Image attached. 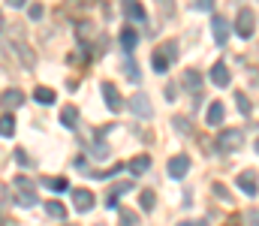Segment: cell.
I'll return each instance as SVG.
<instances>
[{"mask_svg":"<svg viewBox=\"0 0 259 226\" xmlns=\"http://www.w3.org/2000/svg\"><path fill=\"white\" fill-rule=\"evenodd\" d=\"M127 169L133 172V175H145L148 169H151V157L148 154H139V157H133L127 163Z\"/></svg>","mask_w":259,"mask_h":226,"instance_id":"30bf717a","label":"cell"},{"mask_svg":"<svg viewBox=\"0 0 259 226\" xmlns=\"http://www.w3.org/2000/svg\"><path fill=\"white\" fill-rule=\"evenodd\" d=\"M103 97H106V106H109L112 112H121V109H124L121 94H118V87H115L112 81H103Z\"/></svg>","mask_w":259,"mask_h":226,"instance_id":"8992f818","label":"cell"},{"mask_svg":"<svg viewBox=\"0 0 259 226\" xmlns=\"http://www.w3.org/2000/svg\"><path fill=\"white\" fill-rule=\"evenodd\" d=\"M160 55H163L166 61H175V58H178V46H175V42H163V46H160Z\"/></svg>","mask_w":259,"mask_h":226,"instance_id":"7402d4cb","label":"cell"},{"mask_svg":"<svg viewBox=\"0 0 259 226\" xmlns=\"http://www.w3.org/2000/svg\"><path fill=\"white\" fill-rule=\"evenodd\" d=\"M124 12H127L133 21H142V18H145V9H142L139 3H127V6H124Z\"/></svg>","mask_w":259,"mask_h":226,"instance_id":"44dd1931","label":"cell"},{"mask_svg":"<svg viewBox=\"0 0 259 226\" xmlns=\"http://www.w3.org/2000/svg\"><path fill=\"white\" fill-rule=\"evenodd\" d=\"M15 205L30 208V205H36V196H33V193H18V196H15Z\"/></svg>","mask_w":259,"mask_h":226,"instance_id":"603a6c76","label":"cell"},{"mask_svg":"<svg viewBox=\"0 0 259 226\" xmlns=\"http://www.w3.org/2000/svg\"><path fill=\"white\" fill-rule=\"evenodd\" d=\"M30 18H33V21H39V18H42V6H39V3H33V6H30Z\"/></svg>","mask_w":259,"mask_h":226,"instance_id":"1f68e13d","label":"cell"},{"mask_svg":"<svg viewBox=\"0 0 259 226\" xmlns=\"http://www.w3.org/2000/svg\"><path fill=\"white\" fill-rule=\"evenodd\" d=\"M172 124H175V130H178V133H184V136L190 133V121H187V118H175Z\"/></svg>","mask_w":259,"mask_h":226,"instance_id":"83f0119b","label":"cell"},{"mask_svg":"<svg viewBox=\"0 0 259 226\" xmlns=\"http://www.w3.org/2000/svg\"><path fill=\"white\" fill-rule=\"evenodd\" d=\"M223 226H241V217H238V214H232V217H229Z\"/></svg>","mask_w":259,"mask_h":226,"instance_id":"836d02e7","label":"cell"},{"mask_svg":"<svg viewBox=\"0 0 259 226\" xmlns=\"http://www.w3.org/2000/svg\"><path fill=\"white\" fill-rule=\"evenodd\" d=\"M121 226H136V214L124 208V211H121Z\"/></svg>","mask_w":259,"mask_h":226,"instance_id":"f1b7e54d","label":"cell"},{"mask_svg":"<svg viewBox=\"0 0 259 226\" xmlns=\"http://www.w3.org/2000/svg\"><path fill=\"white\" fill-rule=\"evenodd\" d=\"M235 184H238V190H241L244 196H256V190H259L256 169H244V172H238V178H235Z\"/></svg>","mask_w":259,"mask_h":226,"instance_id":"3957f363","label":"cell"},{"mask_svg":"<svg viewBox=\"0 0 259 226\" xmlns=\"http://www.w3.org/2000/svg\"><path fill=\"white\" fill-rule=\"evenodd\" d=\"M235 103H238V112H241V115H250V112H253V106H250V100L244 97V91L235 94Z\"/></svg>","mask_w":259,"mask_h":226,"instance_id":"ffe728a7","label":"cell"},{"mask_svg":"<svg viewBox=\"0 0 259 226\" xmlns=\"http://www.w3.org/2000/svg\"><path fill=\"white\" fill-rule=\"evenodd\" d=\"M33 100H36V103H42V106H49V103H55L58 97H55V91H52V87H46V84H39V87L33 91Z\"/></svg>","mask_w":259,"mask_h":226,"instance_id":"e0dca14e","label":"cell"},{"mask_svg":"<svg viewBox=\"0 0 259 226\" xmlns=\"http://www.w3.org/2000/svg\"><path fill=\"white\" fill-rule=\"evenodd\" d=\"M12 133H15V121H12V115H3V118H0V136L9 139Z\"/></svg>","mask_w":259,"mask_h":226,"instance_id":"ac0fdd59","label":"cell"},{"mask_svg":"<svg viewBox=\"0 0 259 226\" xmlns=\"http://www.w3.org/2000/svg\"><path fill=\"white\" fill-rule=\"evenodd\" d=\"M151 64H154V70H157V73H166V70H169V61H166V58H163L160 52H157V55L151 58Z\"/></svg>","mask_w":259,"mask_h":226,"instance_id":"cb8c5ba5","label":"cell"},{"mask_svg":"<svg viewBox=\"0 0 259 226\" xmlns=\"http://www.w3.org/2000/svg\"><path fill=\"white\" fill-rule=\"evenodd\" d=\"M136 42H139V33H136L133 27H124V30H121V46H124V52H127V55H133Z\"/></svg>","mask_w":259,"mask_h":226,"instance_id":"9a60e30c","label":"cell"},{"mask_svg":"<svg viewBox=\"0 0 259 226\" xmlns=\"http://www.w3.org/2000/svg\"><path fill=\"white\" fill-rule=\"evenodd\" d=\"M64 226H75V223H64Z\"/></svg>","mask_w":259,"mask_h":226,"instance_id":"74e56055","label":"cell"},{"mask_svg":"<svg viewBox=\"0 0 259 226\" xmlns=\"http://www.w3.org/2000/svg\"><path fill=\"white\" fill-rule=\"evenodd\" d=\"M256 151H259V139H256Z\"/></svg>","mask_w":259,"mask_h":226,"instance_id":"8d00e7d4","label":"cell"},{"mask_svg":"<svg viewBox=\"0 0 259 226\" xmlns=\"http://www.w3.org/2000/svg\"><path fill=\"white\" fill-rule=\"evenodd\" d=\"M0 30H3V12H0Z\"/></svg>","mask_w":259,"mask_h":226,"instance_id":"d590c367","label":"cell"},{"mask_svg":"<svg viewBox=\"0 0 259 226\" xmlns=\"http://www.w3.org/2000/svg\"><path fill=\"white\" fill-rule=\"evenodd\" d=\"M166 172H169V178L181 181V178L190 172V157H187V154H175V157L166 163Z\"/></svg>","mask_w":259,"mask_h":226,"instance_id":"277c9868","label":"cell"},{"mask_svg":"<svg viewBox=\"0 0 259 226\" xmlns=\"http://www.w3.org/2000/svg\"><path fill=\"white\" fill-rule=\"evenodd\" d=\"M42 184H49V187H55V190H66V181H64V178H55V181H52V178H46Z\"/></svg>","mask_w":259,"mask_h":226,"instance_id":"4dcf8cb0","label":"cell"},{"mask_svg":"<svg viewBox=\"0 0 259 226\" xmlns=\"http://www.w3.org/2000/svg\"><path fill=\"white\" fill-rule=\"evenodd\" d=\"M211 27H214V39H217L220 46H226V39H229V24H226V18H223V15H214V18H211Z\"/></svg>","mask_w":259,"mask_h":226,"instance_id":"ba28073f","label":"cell"},{"mask_svg":"<svg viewBox=\"0 0 259 226\" xmlns=\"http://www.w3.org/2000/svg\"><path fill=\"white\" fill-rule=\"evenodd\" d=\"M127 106L139 115V118H151V115H154V109H151V103H148L145 94H133V97L127 100Z\"/></svg>","mask_w":259,"mask_h":226,"instance_id":"5b68a950","label":"cell"},{"mask_svg":"<svg viewBox=\"0 0 259 226\" xmlns=\"http://www.w3.org/2000/svg\"><path fill=\"white\" fill-rule=\"evenodd\" d=\"M46 211H49L52 217H58V220H64V217H66V208L61 205V202H58V199H52V202L46 205Z\"/></svg>","mask_w":259,"mask_h":226,"instance_id":"d6986e66","label":"cell"},{"mask_svg":"<svg viewBox=\"0 0 259 226\" xmlns=\"http://www.w3.org/2000/svg\"><path fill=\"white\" fill-rule=\"evenodd\" d=\"M193 9H199V12H211V9H214V3H211V0H196Z\"/></svg>","mask_w":259,"mask_h":226,"instance_id":"f546056e","label":"cell"},{"mask_svg":"<svg viewBox=\"0 0 259 226\" xmlns=\"http://www.w3.org/2000/svg\"><path fill=\"white\" fill-rule=\"evenodd\" d=\"M226 118V109H223V103L220 100H214L211 106H208V124L211 127H220V121Z\"/></svg>","mask_w":259,"mask_h":226,"instance_id":"7c38bea8","label":"cell"},{"mask_svg":"<svg viewBox=\"0 0 259 226\" xmlns=\"http://www.w3.org/2000/svg\"><path fill=\"white\" fill-rule=\"evenodd\" d=\"M154 202H157V199H154V193H151V190H145V193L139 196V205H142L145 211H151V208H154Z\"/></svg>","mask_w":259,"mask_h":226,"instance_id":"d4e9b609","label":"cell"},{"mask_svg":"<svg viewBox=\"0 0 259 226\" xmlns=\"http://www.w3.org/2000/svg\"><path fill=\"white\" fill-rule=\"evenodd\" d=\"M127 78H130V81H139V78H142V75H139V70H136V64H133V58H130V55H127Z\"/></svg>","mask_w":259,"mask_h":226,"instance_id":"4316f807","label":"cell"},{"mask_svg":"<svg viewBox=\"0 0 259 226\" xmlns=\"http://www.w3.org/2000/svg\"><path fill=\"white\" fill-rule=\"evenodd\" d=\"M178 226H205V223H202V220H199V223H196V220H193V223H178Z\"/></svg>","mask_w":259,"mask_h":226,"instance_id":"e575fe53","label":"cell"},{"mask_svg":"<svg viewBox=\"0 0 259 226\" xmlns=\"http://www.w3.org/2000/svg\"><path fill=\"white\" fill-rule=\"evenodd\" d=\"M211 190H214V196H220L223 202H229V199H232V196H229V187H226V184H220V181H217Z\"/></svg>","mask_w":259,"mask_h":226,"instance_id":"484cf974","label":"cell"},{"mask_svg":"<svg viewBox=\"0 0 259 226\" xmlns=\"http://www.w3.org/2000/svg\"><path fill=\"white\" fill-rule=\"evenodd\" d=\"M97 226H103V223H97Z\"/></svg>","mask_w":259,"mask_h":226,"instance_id":"f35d334b","label":"cell"},{"mask_svg":"<svg viewBox=\"0 0 259 226\" xmlns=\"http://www.w3.org/2000/svg\"><path fill=\"white\" fill-rule=\"evenodd\" d=\"M217 148L226 151V154L244 148V130H238V127H226V130H220V136H217Z\"/></svg>","mask_w":259,"mask_h":226,"instance_id":"6da1fadb","label":"cell"},{"mask_svg":"<svg viewBox=\"0 0 259 226\" xmlns=\"http://www.w3.org/2000/svg\"><path fill=\"white\" fill-rule=\"evenodd\" d=\"M130 190H133V181H121V184H115V187L109 190L106 205H118V196H121V193H130Z\"/></svg>","mask_w":259,"mask_h":226,"instance_id":"2e32d148","label":"cell"},{"mask_svg":"<svg viewBox=\"0 0 259 226\" xmlns=\"http://www.w3.org/2000/svg\"><path fill=\"white\" fill-rule=\"evenodd\" d=\"M72 205H75V211H91L94 208V193L91 190H72Z\"/></svg>","mask_w":259,"mask_h":226,"instance_id":"52a82bcc","label":"cell"},{"mask_svg":"<svg viewBox=\"0 0 259 226\" xmlns=\"http://www.w3.org/2000/svg\"><path fill=\"white\" fill-rule=\"evenodd\" d=\"M253 30H256V12H253L250 6L238 9V18H235V33H238L241 39H250V36H253Z\"/></svg>","mask_w":259,"mask_h":226,"instance_id":"7a4b0ae2","label":"cell"},{"mask_svg":"<svg viewBox=\"0 0 259 226\" xmlns=\"http://www.w3.org/2000/svg\"><path fill=\"white\" fill-rule=\"evenodd\" d=\"M0 100H3V106H6V109H18V106L24 103V94H21L18 87H9V91H3V97H0Z\"/></svg>","mask_w":259,"mask_h":226,"instance_id":"8fae6325","label":"cell"},{"mask_svg":"<svg viewBox=\"0 0 259 226\" xmlns=\"http://www.w3.org/2000/svg\"><path fill=\"white\" fill-rule=\"evenodd\" d=\"M184 87L190 91V94H199V87H202V73L199 70H184Z\"/></svg>","mask_w":259,"mask_h":226,"instance_id":"4fadbf2b","label":"cell"},{"mask_svg":"<svg viewBox=\"0 0 259 226\" xmlns=\"http://www.w3.org/2000/svg\"><path fill=\"white\" fill-rule=\"evenodd\" d=\"M211 81L217 84V87H229V81H232V75H229V70H226V64H214L211 67Z\"/></svg>","mask_w":259,"mask_h":226,"instance_id":"9c48e42d","label":"cell"},{"mask_svg":"<svg viewBox=\"0 0 259 226\" xmlns=\"http://www.w3.org/2000/svg\"><path fill=\"white\" fill-rule=\"evenodd\" d=\"M61 124H64L66 130H75V127H78V112H75V106H64V109H61Z\"/></svg>","mask_w":259,"mask_h":226,"instance_id":"5bb4252c","label":"cell"},{"mask_svg":"<svg viewBox=\"0 0 259 226\" xmlns=\"http://www.w3.org/2000/svg\"><path fill=\"white\" fill-rule=\"evenodd\" d=\"M247 223H250V226H259V211H250V214H247Z\"/></svg>","mask_w":259,"mask_h":226,"instance_id":"d6a6232c","label":"cell"}]
</instances>
